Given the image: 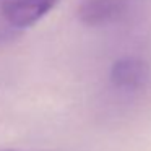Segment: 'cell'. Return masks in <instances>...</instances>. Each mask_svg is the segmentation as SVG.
<instances>
[{
    "instance_id": "obj_1",
    "label": "cell",
    "mask_w": 151,
    "mask_h": 151,
    "mask_svg": "<svg viewBox=\"0 0 151 151\" xmlns=\"http://www.w3.org/2000/svg\"><path fill=\"white\" fill-rule=\"evenodd\" d=\"M59 0H0V44L15 39L44 18Z\"/></svg>"
},
{
    "instance_id": "obj_2",
    "label": "cell",
    "mask_w": 151,
    "mask_h": 151,
    "mask_svg": "<svg viewBox=\"0 0 151 151\" xmlns=\"http://www.w3.org/2000/svg\"><path fill=\"white\" fill-rule=\"evenodd\" d=\"M151 75L150 65L140 57H122L111 67L109 78L115 89L125 93L138 91L145 88Z\"/></svg>"
},
{
    "instance_id": "obj_3",
    "label": "cell",
    "mask_w": 151,
    "mask_h": 151,
    "mask_svg": "<svg viewBox=\"0 0 151 151\" xmlns=\"http://www.w3.org/2000/svg\"><path fill=\"white\" fill-rule=\"evenodd\" d=\"M130 0H83L78 7V18L86 26H106L127 13Z\"/></svg>"
},
{
    "instance_id": "obj_4",
    "label": "cell",
    "mask_w": 151,
    "mask_h": 151,
    "mask_svg": "<svg viewBox=\"0 0 151 151\" xmlns=\"http://www.w3.org/2000/svg\"><path fill=\"white\" fill-rule=\"evenodd\" d=\"M0 151H21V150H0Z\"/></svg>"
}]
</instances>
